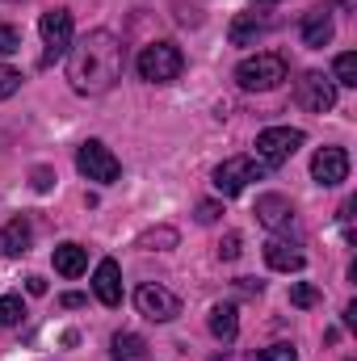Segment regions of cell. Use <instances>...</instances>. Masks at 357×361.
Returning <instances> with one entry per match:
<instances>
[{"instance_id":"f1b7e54d","label":"cell","mask_w":357,"mask_h":361,"mask_svg":"<svg viewBox=\"0 0 357 361\" xmlns=\"http://www.w3.org/2000/svg\"><path fill=\"white\" fill-rule=\"evenodd\" d=\"M34 189H51V169H38L34 173Z\"/></svg>"},{"instance_id":"6da1fadb","label":"cell","mask_w":357,"mask_h":361,"mask_svg":"<svg viewBox=\"0 0 357 361\" xmlns=\"http://www.w3.org/2000/svg\"><path fill=\"white\" fill-rule=\"evenodd\" d=\"M122 42L109 34V30H89L80 42H72L68 51V80L72 89L85 92V97H97V92H109L122 76Z\"/></svg>"},{"instance_id":"d4e9b609","label":"cell","mask_w":357,"mask_h":361,"mask_svg":"<svg viewBox=\"0 0 357 361\" xmlns=\"http://www.w3.org/2000/svg\"><path fill=\"white\" fill-rule=\"evenodd\" d=\"M13 51H21V34H17V25L0 21V55H13Z\"/></svg>"},{"instance_id":"30bf717a","label":"cell","mask_w":357,"mask_h":361,"mask_svg":"<svg viewBox=\"0 0 357 361\" xmlns=\"http://www.w3.org/2000/svg\"><path fill=\"white\" fill-rule=\"evenodd\" d=\"M311 177H315V185H341V180L349 177V156H345V147H320V152L311 156Z\"/></svg>"},{"instance_id":"ffe728a7","label":"cell","mask_w":357,"mask_h":361,"mask_svg":"<svg viewBox=\"0 0 357 361\" xmlns=\"http://www.w3.org/2000/svg\"><path fill=\"white\" fill-rule=\"evenodd\" d=\"M25 319V302H21V294H4L0 298V328H17Z\"/></svg>"},{"instance_id":"9c48e42d","label":"cell","mask_w":357,"mask_h":361,"mask_svg":"<svg viewBox=\"0 0 357 361\" xmlns=\"http://www.w3.org/2000/svg\"><path fill=\"white\" fill-rule=\"evenodd\" d=\"M135 307H139V315H147V319H156V324H169V319L181 315V298L173 290L156 286V281H147V286L135 290Z\"/></svg>"},{"instance_id":"52a82bcc","label":"cell","mask_w":357,"mask_h":361,"mask_svg":"<svg viewBox=\"0 0 357 361\" xmlns=\"http://www.w3.org/2000/svg\"><path fill=\"white\" fill-rule=\"evenodd\" d=\"M76 169L85 173L89 180H101V185H114V180L122 177V164H118V156L105 147V143H80V152H76Z\"/></svg>"},{"instance_id":"2e32d148","label":"cell","mask_w":357,"mask_h":361,"mask_svg":"<svg viewBox=\"0 0 357 361\" xmlns=\"http://www.w3.org/2000/svg\"><path fill=\"white\" fill-rule=\"evenodd\" d=\"M55 269L63 273V277H80V273L89 269V252L80 244H59L55 248Z\"/></svg>"},{"instance_id":"d6986e66","label":"cell","mask_w":357,"mask_h":361,"mask_svg":"<svg viewBox=\"0 0 357 361\" xmlns=\"http://www.w3.org/2000/svg\"><path fill=\"white\" fill-rule=\"evenodd\" d=\"M210 332H214L219 341H236L240 319H236V307H231V302H219V307L210 311Z\"/></svg>"},{"instance_id":"ac0fdd59","label":"cell","mask_w":357,"mask_h":361,"mask_svg":"<svg viewBox=\"0 0 357 361\" xmlns=\"http://www.w3.org/2000/svg\"><path fill=\"white\" fill-rule=\"evenodd\" d=\"M227 34H231V42H236V47H248V42H257V38L265 34V17L244 13V17H236V21H231V30H227Z\"/></svg>"},{"instance_id":"1f68e13d","label":"cell","mask_w":357,"mask_h":361,"mask_svg":"<svg viewBox=\"0 0 357 361\" xmlns=\"http://www.w3.org/2000/svg\"><path fill=\"white\" fill-rule=\"evenodd\" d=\"M345 361H353V357H345Z\"/></svg>"},{"instance_id":"9a60e30c","label":"cell","mask_w":357,"mask_h":361,"mask_svg":"<svg viewBox=\"0 0 357 361\" xmlns=\"http://www.w3.org/2000/svg\"><path fill=\"white\" fill-rule=\"evenodd\" d=\"M303 47H311V51H320V47H328L332 42V21H328V13L324 8H315V13H307L303 17Z\"/></svg>"},{"instance_id":"8992f818","label":"cell","mask_w":357,"mask_h":361,"mask_svg":"<svg viewBox=\"0 0 357 361\" xmlns=\"http://www.w3.org/2000/svg\"><path fill=\"white\" fill-rule=\"evenodd\" d=\"M261 177H265V164H261V160H253V156H231V160H223V164L214 169V189H219L223 197H236V193L248 189V180H261Z\"/></svg>"},{"instance_id":"5b68a950","label":"cell","mask_w":357,"mask_h":361,"mask_svg":"<svg viewBox=\"0 0 357 361\" xmlns=\"http://www.w3.org/2000/svg\"><path fill=\"white\" fill-rule=\"evenodd\" d=\"M38 30H42V42H47L42 68H51L55 59H63V55L72 51V13H68V8H47V13L38 17Z\"/></svg>"},{"instance_id":"e0dca14e","label":"cell","mask_w":357,"mask_h":361,"mask_svg":"<svg viewBox=\"0 0 357 361\" xmlns=\"http://www.w3.org/2000/svg\"><path fill=\"white\" fill-rule=\"evenodd\" d=\"M114 361H152L147 341L135 336V332H118V336H114Z\"/></svg>"},{"instance_id":"4316f807","label":"cell","mask_w":357,"mask_h":361,"mask_svg":"<svg viewBox=\"0 0 357 361\" xmlns=\"http://www.w3.org/2000/svg\"><path fill=\"white\" fill-rule=\"evenodd\" d=\"M219 257H223V261H236V257H240V235H227V240L219 244Z\"/></svg>"},{"instance_id":"44dd1931","label":"cell","mask_w":357,"mask_h":361,"mask_svg":"<svg viewBox=\"0 0 357 361\" xmlns=\"http://www.w3.org/2000/svg\"><path fill=\"white\" fill-rule=\"evenodd\" d=\"M139 248H156V252H164V248H177V231H173V227L143 231V235H139Z\"/></svg>"},{"instance_id":"7a4b0ae2","label":"cell","mask_w":357,"mask_h":361,"mask_svg":"<svg viewBox=\"0 0 357 361\" xmlns=\"http://www.w3.org/2000/svg\"><path fill=\"white\" fill-rule=\"evenodd\" d=\"M282 80H286V59L273 55V51L253 55V59H244V63L236 68V85L244 92H269V89H277Z\"/></svg>"},{"instance_id":"484cf974","label":"cell","mask_w":357,"mask_h":361,"mask_svg":"<svg viewBox=\"0 0 357 361\" xmlns=\"http://www.w3.org/2000/svg\"><path fill=\"white\" fill-rule=\"evenodd\" d=\"M315 298H320V294H315L307 281H298V286L290 290V302H294V307H315Z\"/></svg>"},{"instance_id":"3957f363","label":"cell","mask_w":357,"mask_h":361,"mask_svg":"<svg viewBox=\"0 0 357 361\" xmlns=\"http://www.w3.org/2000/svg\"><path fill=\"white\" fill-rule=\"evenodd\" d=\"M181 68H185V59H181V51L173 47V42H152V47L139 51V76L152 80V85H169V80H177Z\"/></svg>"},{"instance_id":"8fae6325","label":"cell","mask_w":357,"mask_h":361,"mask_svg":"<svg viewBox=\"0 0 357 361\" xmlns=\"http://www.w3.org/2000/svg\"><path fill=\"white\" fill-rule=\"evenodd\" d=\"M92 294L105 302V307H118L122 302V273H118V261H101L97 273H92Z\"/></svg>"},{"instance_id":"83f0119b","label":"cell","mask_w":357,"mask_h":361,"mask_svg":"<svg viewBox=\"0 0 357 361\" xmlns=\"http://www.w3.org/2000/svg\"><path fill=\"white\" fill-rule=\"evenodd\" d=\"M219 219V202H202L198 206V223H214Z\"/></svg>"},{"instance_id":"603a6c76","label":"cell","mask_w":357,"mask_h":361,"mask_svg":"<svg viewBox=\"0 0 357 361\" xmlns=\"http://www.w3.org/2000/svg\"><path fill=\"white\" fill-rule=\"evenodd\" d=\"M253 361H298V349L282 341V345H269V349H257V353H253Z\"/></svg>"},{"instance_id":"cb8c5ba5","label":"cell","mask_w":357,"mask_h":361,"mask_svg":"<svg viewBox=\"0 0 357 361\" xmlns=\"http://www.w3.org/2000/svg\"><path fill=\"white\" fill-rule=\"evenodd\" d=\"M17 89H21V72L0 63V101H8V97H13Z\"/></svg>"},{"instance_id":"7402d4cb","label":"cell","mask_w":357,"mask_h":361,"mask_svg":"<svg viewBox=\"0 0 357 361\" xmlns=\"http://www.w3.org/2000/svg\"><path fill=\"white\" fill-rule=\"evenodd\" d=\"M337 85H357V55L353 51H345V55H337Z\"/></svg>"},{"instance_id":"277c9868","label":"cell","mask_w":357,"mask_h":361,"mask_svg":"<svg viewBox=\"0 0 357 361\" xmlns=\"http://www.w3.org/2000/svg\"><path fill=\"white\" fill-rule=\"evenodd\" d=\"M303 143H307L303 130H294V126H269V130L257 135V160H261L265 169H277V164H286Z\"/></svg>"},{"instance_id":"4fadbf2b","label":"cell","mask_w":357,"mask_h":361,"mask_svg":"<svg viewBox=\"0 0 357 361\" xmlns=\"http://www.w3.org/2000/svg\"><path fill=\"white\" fill-rule=\"evenodd\" d=\"M257 219L265 223L269 231H282V227L294 219V210H290V202H286L282 193H261V197H257Z\"/></svg>"},{"instance_id":"ba28073f","label":"cell","mask_w":357,"mask_h":361,"mask_svg":"<svg viewBox=\"0 0 357 361\" xmlns=\"http://www.w3.org/2000/svg\"><path fill=\"white\" fill-rule=\"evenodd\" d=\"M294 101L307 109V114H328L337 105V85L324 76V72H303L294 80Z\"/></svg>"},{"instance_id":"7c38bea8","label":"cell","mask_w":357,"mask_h":361,"mask_svg":"<svg viewBox=\"0 0 357 361\" xmlns=\"http://www.w3.org/2000/svg\"><path fill=\"white\" fill-rule=\"evenodd\" d=\"M30 240H34L30 219H8V223L0 227V257H21V252L30 248Z\"/></svg>"},{"instance_id":"5bb4252c","label":"cell","mask_w":357,"mask_h":361,"mask_svg":"<svg viewBox=\"0 0 357 361\" xmlns=\"http://www.w3.org/2000/svg\"><path fill=\"white\" fill-rule=\"evenodd\" d=\"M265 265L277 273H298L307 261H303V252L294 248V244H286V240H269L265 244Z\"/></svg>"},{"instance_id":"f546056e","label":"cell","mask_w":357,"mask_h":361,"mask_svg":"<svg viewBox=\"0 0 357 361\" xmlns=\"http://www.w3.org/2000/svg\"><path fill=\"white\" fill-rule=\"evenodd\" d=\"M25 290H30V294H47V281H42V277H25Z\"/></svg>"},{"instance_id":"4dcf8cb0","label":"cell","mask_w":357,"mask_h":361,"mask_svg":"<svg viewBox=\"0 0 357 361\" xmlns=\"http://www.w3.org/2000/svg\"><path fill=\"white\" fill-rule=\"evenodd\" d=\"M59 302H63V307H85V294H63Z\"/></svg>"}]
</instances>
